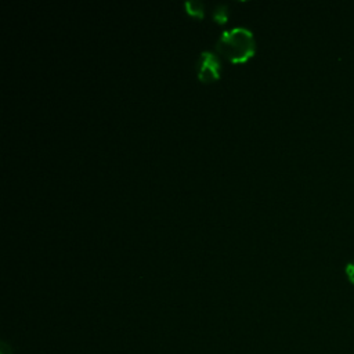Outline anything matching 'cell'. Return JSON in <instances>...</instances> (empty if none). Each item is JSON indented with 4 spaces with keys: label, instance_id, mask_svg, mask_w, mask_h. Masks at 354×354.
I'll return each instance as SVG.
<instances>
[{
    "label": "cell",
    "instance_id": "obj_1",
    "mask_svg": "<svg viewBox=\"0 0 354 354\" xmlns=\"http://www.w3.org/2000/svg\"><path fill=\"white\" fill-rule=\"evenodd\" d=\"M214 50L231 64H245L256 54V39L250 29L235 26L221 32Z\"/></svg>",
    "mask_w": 354,
    "mask_h": 354
},
{
    "label": "cell",
    "instance_id": "obj_2",
    "mask_svg": "<svg viewBox=\"0 0 354 354\" xmlns=\"http://www.w3.org/2000/svg\"><path fill=\"white\" fill-rule=\"evenodd\" d=\"M221 76V61L213 51L205 50L199 54L196 62V77L203 84L214 83Z\"/></svg>",
    "mask_w": 354,
    "mask_h": 354
},
{
    "label": "cell",
    "instance_id": "obj_3",
    "mask_svg": "<svg viewBox=\"0 0 354 354\" xmlns=\"http://www.w3.org/2000/svg\"><path fill=\"white\" fill-rule=\"evenodd\" d=\"M184 10L187 15L195 19H203L205 18V4L202 1H185Z\"/></svg>",
    "mask_w": 354,
    "mask_h": 354
},
{
    "label": "cell",
    "instance_id": "obj_4",
    "mask_svg": "<svg viewBox=\"0 0 354 354\" xmlns=\"http://www.w3.org/2000/svg\"><path fill=\"white\" fill-rule=\"evenodd\" d=\"M212 18L217 25H225L228 21V6L224 3L216 4L212 12Z\"/></svg>",
    "mask_w": 354,
    "mask_h": 354
},
{
    "label": "cell",
    "instance_id": "obj_5",
    "mask_svg": "<svg viewBox=\"0 0 354 354\" xmlns=\"http://www.w3.org/2000/svg\"><path fill=\"white\" fill-rule=\"evenodd\" d=\"M344 274H346L347 281H348L351 285H354V259L346 263V266H344Z\"/></svg>",
    "mask_w": 354,
    "mask_h": 354
}]
</instances>
